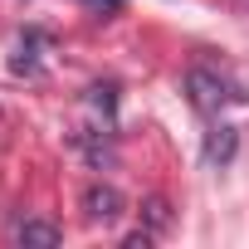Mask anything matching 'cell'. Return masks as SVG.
Here are the masks:
<instances>
[{
	"label": "cell",
	"instance_id": "cell-1",
	"mask_svg": "<svg viewBox=\"0 0 249 249\" xmlns=\"http://www.w3.org/2000/svg\"><path fill=\"white\" fill-rule=\"evenodd\" d=\"M186 93H191V103H196L200 112H220V107L230 103V83H225L220 73H210V69H191V73H186Z\"/></svg>",
	"mask_w": 249,
	"mask_h": 249
},
{
	"label": "cell",
	"instance_id": "cell-2",
	"mask_svg": "<svg viewBox=\"0 0 249 249\" xmlns=\"http://www.w3.org/2000/svg\"><path fill=\"white\" fill-rule=\"evenodd\" d=\"M122 210H127V200H122L117 186H103V181H98V186L83 191V215H88L93 225H112Z\"/></svg>",
	"mask_w": 249,
	"mask_h": 249
},
{
	"label": "cell",
	"instance_id": "cell-3",
	"mask_svg": "<svg viewBox=\"0 0 249 249\" xmlns=\"http://www.w3.org/2000/svg\"><path fill=\"white\" fill-rule=\"evenodd\" d=\"M15 239H20L25 249H59V244H64V230L49 225V220H20V225H15Z\"/></svg>",
	"mask_w": 249,
	"mask_h": 249
},
{
	"label": "cell",
	"instance_id": "cell-4",
	"mask_svg": "<svg viewBox=\"0 0 249 249\" xmlns=\"http://www.w3.org/2000/svg\"><path fill=\"white\" fill-rule=\"evenodd\" d=\"M239 152V127H230V122H220V127L205 137V161L210 166H230Z\"/></svg>",
	"mask_w": 249,
	"mask_h": 249
},
{
	"label": "cell",
	"instance_id": "cell-5",
	"mask_svg": "<svg viewBox=\"0 0 249 249\" xmlns=\"http://www.w3.org/2000/svg\"><path fill=\"white\" fill-rule=\"evenodd\" d=\"M10 73H39V35H20L15 54H10Z\"/></svg>",
	"mask_w": 249,
	"mask_h": 249
},
{
	"label": "cell",
	"instance_id": "cell-6",
	"mask_svg": "<svg viewBox=\"0 0 249 249\" xmlns=\"http://www.w3.org/2000/svg\"><path fill=\"white\" fill-rule=\"evenodd\" d=\"M142 220H147L152 234H161V230L171 225V205H166L161 196H147V200H142Z\"/></svg>",
	"mask_w": 249,
	"mask_h": 249
},
{
	"label": "cell",
	"instance_id": "cell-7",
	"mask_svg": "<svg viewBox=\"0 0 249 249\" xmlns=\"http://www.w3.org/2000/svg\"><path fill=\"white\" fill-rule=\"evenodd\" d=\"M93 107H103V112L112 117V107H117V88H93Z\"/></svg>",
	"mask_w": 249,
	"mask_h": 249
},
{
	"label": "cell",
	"instance_id": "cell-8",
	"mask_svg": "<svg viewBox=\"0 0 249 249\" xmlns=\"http://www.w3.org/2000/svg\"><path fill=\"white\" fill-rule=\"evenodd\" d=\"M83 5H88L93 15H117V10H122V0H83Z\"/></svg>",
	"mask_w": 249,
	"mask_h": 249
},
{
	"label": "cell",
	"instance_id": "cell-9",
	"mask_svg": "<svg viewBox=\"0 0 249 249\" xmlns=\"http://www.w3.org/2000/svg\"><path fill=\"white\" fill-rule=\"evenodd\" d=\"M152 244V230H132L127 239H122V249H147Z\"/></svg>",
	"mask_w": 249,
	"mask_h": 249
}]
</instances>
